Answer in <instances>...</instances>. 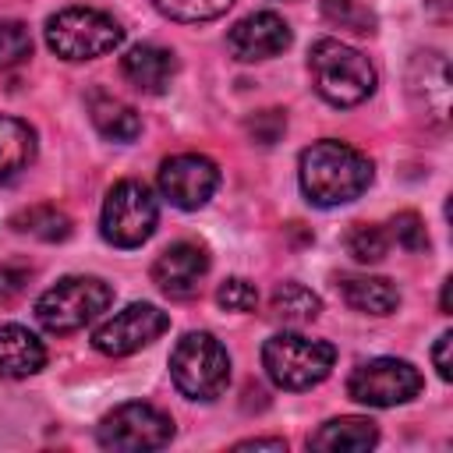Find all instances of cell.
<instances>
[{"instance_id":"d6986e66","label":"cell","mask_w":453,"mask_h":453,"mask_svg":"<svg viewBox=\"0 0 453 453\" xmlns=\"http://www.w3.org/2000/svg\"><path fill=\"white\" fill-rule=\"evenodd\" d=\"M35 159V131L18 117H0V180L18 177Z\"/></svg>"},{"instance_id":"ac0fdd59","label":"cell","mask_w":453,"mask_h":453,"mask_svg":"<svg viewBox=\"0 0 453 453\" xmlns=\"http://www.w3.org/2000/svg\"><path fill=\"white\" fill-rule=\"evenodd\" d=\"M88 117H92L96 131L103 138H110V142H134L142 134V117L134 113V106H127L117 96L96 92L88 99Z\"/></svg>"},{"instance_id":"4dcf8cb0","label":"cell","mask_w":453,"mask_h":453,"mask_svg":"<svg viewBox=\"0 0 453 453\" xmlns=\"http://www.w3.org/2000/svg\"><path fill=\"white\" fill-rule=\"evenodd\" d=\"M234 449H276V453H283L287 442H283V439H244V442H237Z\"/></svg>"},{"instance_id":"8992f818","label":"cell","mask_w":453,"mask_h":453,"mask_svg":"<svg viewBox=\"0 0 453 453\" xmlns=\"http://www.w3.org/2000/svg\"><path fill=\"white\" fill-rule=\"evenodd\" d=\"M124 28L96 7H64L46 21V42L64 60H92L117 50Z\"/></svg>"},{"instance_id":"83f0119b","label":"cell","mask_w":453,"mask_h":453,"mask_svg":"<svg viewBox=\"0 0 453 453\" xmlns=\"http://www.w3.org/2000/svg\"><path fill=\"white\" fill-rule=\"evenodd\" d=\"M283 127H287L283 110H262V113H255V117L248 120V134H251L258 145H273V142L283 134Z\"/></svg>"},{"instance_id":"5b68a950","label":"cell","mask_w":453,"mask_h":453,"mask_svg":"<svg viewBox=\"0 0 453 453\" xmlns=\"http://www.w3.org/2000/svg\"><path fill=\"white\" fill-rule=\"evenodd\" d=\"M110 301L113 287L99 276H64L35 301V319L46 333H74L99 319Z\"/></svg>"},{"instance_id":"ba28073f","label":"cell","mask_w":453,"mask_h":453,"mask_svg":"<svg viewBox=\"0 0 453 453\" xmlns=\"http://www.w3.org/2000/svg\"><path fill=\"white\" fill-rule=\"evenodd\" d=\"M96 439L103 449H113V453H145V449H159L173 439V421L159 407L134 400V403L113 407L99 421Z\"/></svg>"},{"instance_id":"4316f807","label":"cell","mask_w":453,"mask_h":453,"mask_svg":"<svg viewBox=\"0 0 453 453\" xmlns=\"http://www.w3.org/2000/svg\"><path fill=\"white\" fill-rule=\"evenodd\" d=\"M216 301L226 308V311H251L258 304V290L255 283L234 276V280H223V287L216 290Z\"/></svg>"},{"instance_id":"f1b7e54d","label":"cell","mask_w":453,"mask_h":453,"mask_svg":"<svg viewBox=\"0 0 453 453\" xmlns=\"http://www.w3.org/2000/svg\"><path fill=\"white\" fill-rule=\"evenodd\" d=\"M28 276H32V269L21 265V262H7V265H0V297L7 301V297H14V294H21L25 283H28Z\"/></svg>"},{"instance_id":"3957f363","label":"cell","mask_w":453,"mask_h":453,"mask_svg":"<svg viewBox=\"0 0 453 453\" xmlns=\"http://www.w3.org/2000/svg\"><path fill=\"white\" fill-rule=\"evenodd\" d=\"M336 365V347L304 333H276L262 343V368L280 389H311Z\"/></svg>"},{"instance_id":"603a6c76","label":"cell","mask_w":453,"mask_h":453,"mask_svg":"<svg viewBox=\"0 0 453 453\" xmlns=\"http://www.w3.org/2000/svg\"><path fill=\"white\" fill-rule=\"evenodd\" d=\"M322 14H326V21L347 28V32H357V35L375 32V14L361 0H322Z\"/></svg>"},{"instance_id":"7c38bea8","label":"cell","mask_w":453,"mask_h":453,"mask_svg":"<svg viewBox=\"0 0 453 453\" xmlns=\"http://www.w3.org/2000/svg\"><path fill=\"white\" fill-rule=\"evenodd\" d=\"M205 273H209V251L195 241H177L163 248L159 258L152 262V283L177 301L195 297Z\"/></svg>"},{"instance_id":"44dd1931","label":"cell","mask_w":453,"mask_h":453,"mask_svg":"<svg viewBox=\"0 0 453 453\" xmlns=\"http://www.w3.org/2000/svg\"><path fill=\"white\" fill-rule=\"evenodd\" d=\"M11 226L18 234L39 237V241H64V237H71V219L57 205H28V209L11 216Z\"/></svg>"},{"instance_id":"1f68e13d","label":"cell","mask_w":453,"mask_h":453,"mask_svg":"<svg viewBox=\"0 0 453 453\" xmlns=\"http://www.w3.org/2000/svg\"><path fill=\"white\" fill-rule=\"evenodd\" d=\"M442 311L449 315V280H446V287H442Z\"/></svg>"},{"instance_id":"277c9868","label":"cell","mask_w":453,"mask_h":453,"mask_svg":"<svg viewBox=\"0 0 453 453\" xmlns=\"http://www.w3.org/2000/svg\"><path fill=\"white\" fill-rule=\"evenodd\" d=\"M170 379L188 400H216L230 382V354L212 333H184L170 354Z\"/></svg>"},{"instance_id":"9c48e42d","label":"cell","mask_w":453,"mask_h":453,"mask_svg":"<svg viewBox=\"0 0 453 453\" xmlns=\"http://www.w3.org/2000/svg\"><path fill=\"white\" fill-rule=\"evenodd\" d=\"M421 372L403 357H375L350 372L347 393L365 407H396L421 393Z\"/></svg>"},{"instance_id":"52a82bcc","label":"cell","mask_w":453,"mask_h":453,"mask_svg":"<svg viewBox=\"0 0 453 453\" xmlns=\"http://www.w3.org/2000/svg\"><path fill=\"white\" fill-rule=\"evenodd\" d=\"M103 237L113 244V248H138L152 237L156 223H159V205L149 191V184L127 177V180H117L110 191H106V202H103Z\"/></svg>"},{"instance_id":"484cf974","label":"cell","mask_w":453,"mask_h":453,"mask_svg":"<svg viewBox=\"0 0 453 453\" xmlns=\"http://www.w3.org/2000/svg\"><path fill=\"white\" fill-rule=\"evenodd\" d=\"M389 237H393L400 248H407V251H425V248H428L425 223H421V216L411 212V209L393 216V223H389Z\"/></svg>"},{"instance_id":"7402d4cb","label":"cell","mask_w":453,"mask_h":453,"mask_svg":"<svg viewBox=\"0 0 453 453\" xmlns=\"http://www.w3.org/2000/svg\"><path fill=\"white\" fill-rule=\"evenodd\" d=\"M347 255L354 258V262H361V265H375V262H382L386 258V251H389V234L379 226V223H354L350 230H347Z\"/></svg>"},{"instance_id":"5bb4252c","label":"cell","mask_w":453,"mask_h":453,"mask_svg":"<svg viewBox=\"0 0 453 453\" xmlns=\"http://www.w3.org/2000/svg\"><path fill=\"white\" fill-rule=\"evenodd\" d=\"M120 74L145 96H159L170 88L177 74V57L166 46L156 42H138L120 57Z\"/></svg>"},{"instance_id":"9a60e30c","label":"cell","mask_w":453,"mask_h":453,"mask_svg":"<svg viewBox=\"0 0 453 453\" xmlns=\"http://www.w3.org/2000/svg\"><path fill=\"white\" fill-rule=\"evenodd\" d=\"M46 365L42 340L25 326H0V379H25Z\"/></svg>"},{"instance_id":"cb8c5ba5","label":"cell","mask_w":453,"mask_h":453,"mask_svg":"<svg viewBox=\"0 0 453 453\" xmlns=\"http://www.w3.org/2000/svg\"><path fill=\"white\" fill-rule=\"evenodd\" d=\"M166 18L173 21H188V25H198V21H212L219 14H226L234 7V0H152Z\"/></svg>"},{"instance_id":"2e32d148","label":"cell","mask_w":453,"mask_h":453,"mask_svg":"<svg viewBox=\"0 0 453 453\" xmlns=\"http://www.w3.org/2000/svg\"><path fill=\"white\" fill-rule=\"evenodd\" d=\"M379 442V428L372 418H333L326 421L311 439L308 446L319 449V453H365Z\"/></svg>"},{"instance_id":"d4e9b609","label":"cell","mask_w":453,"mask_h":453,"mask_svg":"<svg viewBox=\"0 0 453 453\" xmlns=\"http://www.w3.org/2000/svg\"><path fill=\"white\" fill-rule=\"evenodd\" d=\"M32 57V35L21 21H0V67H18Z\"/></svg>"},{"instance_id":"6da1fadb","label":"cell","mask_w":453,"mask_h":453,"mask_svg":"<svg viewBox=\"0 0 453 453\" xmlns=\"http://www.w3.org/2000/svg\"><path fill=\"white\" fill-rule=\"evenodd\" d=\"M297 173H301V191L308 195V202L343 205V202H354L368 191L372 159L365 152H357L354 145H347V142L322 138V142H311L301 152Z\"/></svg>"},{"instance_id":"8fae6325","label":"cell","mask_w":453,"mask_h":453,"mask_svg":"<svg viewBox=\"0 0 453 453\" xmlns=\"http://www.w3.org/2000/svg\"><path fill=\"white\" fill-rule=\"evenodd\" d=\"M216 188H219V166L209 156L180 152L163 159L159 166V191L177 209H202Z\"/></svg>"},{"instance_id":"e0dca14e","label":"cell","mask_w":453,"mask_h":453,"mask_svg":"<svg viewBox=\"0 0 453 453\" xmlns=\"http://www.w3.org/2000/svg\"><path fill=\"white\" fill-rule=\"evenodd\" d=\"M340 294L354 311L365 315H389L400 304V290L386 276H357V273L340 276Z\"/></svg>"},{"instance_id":"30bf717a","label":"cell","mask_w":453,"mask_h":453,"mask_svg":"<svg viewBox=\"0 0 453 453\" xmlns=\"http://www.w3.org/2000/svg\"><path fill=\"white\" fill-rule=\"evenodd\" d=\"M170 329V315L159 311L149 301H134L124 311L110 315L96 333H92V347L106 357H127L142 347H149L152 340H159Z\"/></svg>"},{"instance_id":"4fadbf2b","label":"cell","mask_w":453,"mask_h":453,"mask_svg":"<svg viewBox=\"0 0 453 453\" xmlns=\"http://www.w3.org/2000/svg\"><path fill=\"white\" fill-rule=\"evenodd\" d=\"M287 46H290V25L276 11H255L226 32V50L244 64L269 60Z\"/></svg>"},{"instance_id":"ffe728a7","label":"cell","mask_w":453,"mask_h":453,"mask_svg":"<svg viewBox=\"0 0 453 453\" xmlns=\"http://www.w3.org/2000/svg\"><path fill=\"white\" fill-rule=\"evenodd\" d=\"M269 311H273V319H280L283 326H308V322L319 319L322 301H319L304 283L287 280V283H280V287L273 290Z\"/></svg>"},{"instance_id":"f546056e","label":"cell","mask_w":453,"mask_h":453,"mask_svg":"<svg viewBox=\"0 0 453 453\" xmlns=\"http://www.w3.org/2000/svg\"><path fill=\"white\" fill-rule=\"evenodd\" d=\"M449 343H453V333H442L439 340H435V347H432V361H435V372H439V379H453V361H449Z\"/></svg>"},{"instance_id":"7a4b0ae2","label":"cell","mask_w":453,"mask_h":453,"mask_svg":"<svg viewBox=\"0 0 453 453\" xmlns=\"http://www.w3.org/2000/svg\"><path fill=\"white\" fill-rule=\"evenodd\" d=\"M308 71L315 92L329 106H357L375 92V67L340 39H319L308 53Z\"/></svg>"}]
</instances>
